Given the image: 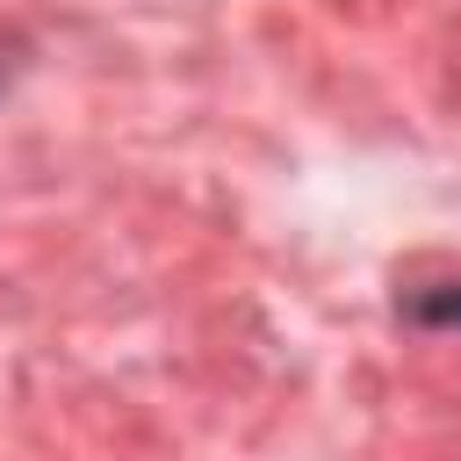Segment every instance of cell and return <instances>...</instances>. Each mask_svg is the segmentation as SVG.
<instances>
[{
	"instance_id": "obj_1",
	"label": "cell",
	"mask_w": 461,
	"mask_h": 461,
	"mask_svg": "<svg viewBox=\"0 0 461 461\" xmlns=\"http://www.w3.org/2000/svg\"><path fill=\"white\" fill-rule=\"evenodd\" d=\"M403 310L425 331H461V281H425V288L403 295Z\"/></svg>"
}]
</instances>
